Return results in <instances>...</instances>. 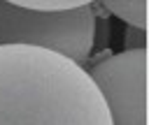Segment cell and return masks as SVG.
I'll list each match as a JSON object with an SVG mask.
<instances>
[{"instance_id":"2","label":"cell","mask_w":149,"mask_h":125,"mask_svg":"<svg viewBox=\"0 0 149 125\" xmlns=\"http://www.w3.org/2000/svg\"><path fill=\"white\" fill-rule=\"evenodd\" d=\"M93 39L95 14L91 5L47 12L0 0V46L28 44L81 62L88 58Z\"/></svg>"},{"instance_id":"1","label":"cell","mask_w":149,"mask_h":125,"mask_svg":"<svg viewBox=\"0 0 149 125\" xmlns=\"http://www.w3.org/2000/svg\"><path fill=\"white\" fill-rule=\"evenodd\" d=\"M0 125H112L107 102L77 60L28 44L0 46Z\"/></svg>"},{"instance_id":"3","label":"cell","mask_w":149,"mask_h":125,"mask_svg":"<svg viewBox=\"0 0 149 125\" xmlns=\"http://www.w3.org/2000/svg\"><path fill=\"white\" fill-rule=\"evenodd\" d=\"M147 49H128L100 60L88 74L100 88L112 125H147Z\"/></svg>"},{"instance_id":"5","label":"cell","mask_w":149,"mask_h":125,"mask_svg":"<svg viewBox=\"0 0 149 125\" xmlns=\"http://www.w3.org/2000/svg\"><path fill=\"white\" fill-rule=\"evenodd\" d=\"M21 7H33V9H72V7H81V5H91L93 0H7Z\"/></svg>"},{"instance_id":"4","label":"cell","mask_w":149,"mask_h":125,"mask_svg":"<svg viewBox=\"0 0 149 125\" xmlns=\"http://www.w3.org/2000/svg\"><path fill=\"white\" fill-rule=\"evenodd\" d=\"M107 12L133 28L147 30V0H100Z\"/></svg>"}]
</instances>
